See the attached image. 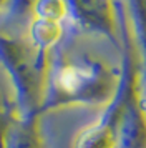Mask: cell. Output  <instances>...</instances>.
<instances>
[{"label":"cell","mask_w":146,"mask_h":148,"mask_svg":"<svg viewBox=\"0 0 146 148\" xmlns=\"http://www.w3.org/2000/svg\"><path fill=\"white\" fill-rule=\"evenodd\" d=\"M119 38L123 58L119 68L118 88L108 105L103 107L98 120L80 132L73 143V148H118L119 145V133L126 110L138 93V60L125 5H121Z\"/></svg>","instance_id":"3957f363"},{"label":"cell","mask_w":146,"mask_h":148,"mask_svg":"<svg viewBox=\"0 0 146 148\" xmlns=\"http://www.w3.org/2000/svg\"><path fill=\"white\" fill-rule=\"evenodd\" d=\"M68 12L70 28L101 35L121 50L119 20L121 7L118 0H63Z\"/></svg>","instance_id":"277c9868"},{"label":"cell","mask_w":146,"mask_h":148,"mask_svg":"<svg viewBox=\"0 0 146 148\" xmlns=\"http://www.w3.org/2000/svg\"><path fill=\"white\" fill-rule=\"evenodd\" d=\"M33 17L66 23L68 12H66V5L63 0H37L33 5Z\"/></svg>","instance_id":"9c48e42d"},{"label":"cell","mask_w":146,"mask_h":148,"mask_svg":"<svg viewBox=\"0 0 146 148\" xmlns=\"http://www.w3.org/2000/svg\"><path fill=\"white\" fill-rule=\"evenodd\" d=\"M37 0H7L2 14L5 15V20L10 23L28 22L33 17V5Z\"/></svg>","instance_id":"30bf717a"},{"label":"cell","mask_w":146,"mask_h":148,"mask_svg":"<svg viewBox=\"0 0 146 148\" xmlns=\"http://www.w3.org/2000/svg\"><path fill=\"white\" fill-rule=\"evenodd\" d=\"M48 67V52L35 48L27 38L0 35V68L10 83L18 116H42Z\"/></svg>","instance_id":"7a4b0ae2"},{"label":"cell","mask_w":146,"mask_h":148,"mask_svg":"<svg viewBox=\"0 0 146 148\" xmlns=\"http://www.w3.org/2000/svg\"><path fill=\"white\" fill-rule=\"evenodd\" d=\"M3 148H45L40 130V116L22 118L17 115L5 133Z\"/></svg>","instance_id":"52a82bcc"},{"label":"cell","mask_w":146,"mask_h":148,"mask_svg":"<svg viewBox=\"0 0 146 148\" xmlns=\"http://www.w3.org/2000/svg\"><path fill=\"white\" fill-rule=\"evenodd\" d=\"M66 32H68V25L63 22L33 17L27 27V40L35 48L52 53L53 50H57L61 45Z\"/></svg>","instance_id":"8992f818"},{"label":"cell","mask_w":146,"mask_h":148,"mask_svg":"<svg viewBox=\"0 0 146 148\" xmlns=\"http://www.w3.org/2000/svg\"><path fill=\"white\" fill-rule=\"evenodd\" d=\"M138 60V92L146 108V0H123Z\"/></svg>","instance_id":"5b68a950"},{"label":"cell","mask_w":146,"mask_h":148,"mask_svg":"<svg viewBox=\"0 0 146 148\" xmlns=\"http://www.w3.org/2000/svg\"><path fill=\"white\" fill-rule=\"evenodd\" d=\"M12 88L10 85L7 87L3 80L0 78V148H3V140H5V133L10 123L13 121V118L17 116V107L13 97H10Z\"/></svg>","instance_id":"ba28073f"},{"label":"cell","mask_w":146,"mask_h":148,"mask_svg":"<svg viewBox=\"0 0 146 148\" xmlns=\"http://www.w3.org/2000/svg\"><path fill=\"white\" fill-rule=\"evenodd\" d=\"M119 70L88 53H50L42 113L63 107H106L118 88Z\"/></svg>","instance_id":"6da1fadb"}]
</instances>
